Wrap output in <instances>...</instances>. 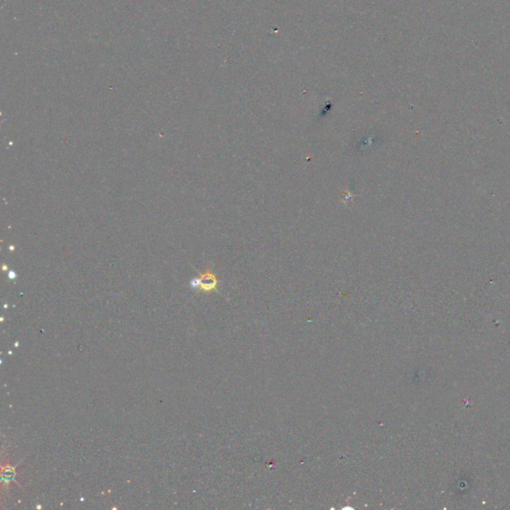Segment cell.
Wrapping results in <instances>:
<instances>
[{"mask_svg": "<svg viewBox=\"0 0 510 510\" xmlns=\"http://www.w3.org/2000/svg\"><path fill=\"white\" fill-rule=\"evenodd\" d=\"M217 283L218 281L215 275L209 270H207L203 274H200L199 278L196 280V286L203 291L214 290L217 286Z\"/></svg>", "mask_w": 510, "mask_h": 510, "instance_id": "obj_1", "label": "cell"}]
</instances>
